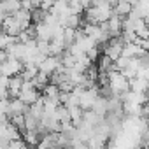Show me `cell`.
Here are the masks:
<instances>
[{"label":"cell","instance_id":"cell-1","mask_svg":"<svg viewBox=\"0 0 149 149\" xmlns=\"http://www.w3.org/2000/svg\"><path fill=\"white\" fill-rule=\"evenodd\" d=\"M116 13H118V14H130V13H132V4H128L126 0H121V2H118Z\"/></svg>","mask_w":149,"mask_h":149}]
</instances>
